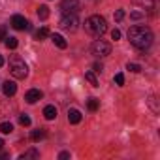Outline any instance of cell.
Returning <instances> with one entry per match:
<instances>
[{
	"instance_id": "obj_2",
	"label": "cell",
	"mask_w": 160,
	"mask_h": 160,
	"mask_svg": "<svg viewBox=\"0 0 160 160\" xmlns=\"http://www.w3.org/2000/svg\"><path fill=\"white\" fill-rule=\"evenodd\" d=\"M85 30H87L91 36L100 38V36L108 30V23H106V19L100 17V15H92V17H89V19L85 21Z\"/></svg>"
},
{
	"instance_id": "obj_9",
	"label": "cell",
	"mask_w": 160,
	"mask_h": 160,
	"mask_svg": "<svg viewBox=\"0 0 160 160\" xmlns=\"http://www.w3.org/2000/svg\"><path fill=\"white\" fill-rule=\"evenodd\" d=\"M2 91H4L6 96H13V94L17 92V85H15L13 81H6V83L2 85Z\"/></svg>"
},
{
	"instance_id": "obj_32",
	"label": "cell",
	"mask_w": 160,
	"mask_h": 160,
	"mask_svg": "<svg viewBox=\"0 0 160 160\" xmlns=\"http://www.w3.org/2000/svg\"><path fill=\"white\" fill-rule=\"evenodd\" d=\"M2 147H4V141H2V139H0V151H2Z\"/></svg>"
},
{
	"instance_id": "obj_6",
	"label": "cell",
	"mask_w": 160,
	"mask_h": 160,
	"mask_svg": "<svg viewBox=\"0 0 160 160\" xmlns=\"http://www.w3.org/2000/svg\"><path fill=\"white\" fill-rule=\"evenodd\" d=\"M79 10H81V6H79L77 0H62V2H60V12H62L64 15H68V13H77Z\"/></svg>"
},
{
	"instance_id": "obj_12",
	"label": "cell",
	"mask_w": 160,
	"mask_h": 160,
	"mask_svg": "<svg viewBox=\"0 0 160 160\" xmlns=\"http://www.w3.org/2000/svg\"><path fill=\"white\" fill-rule=\"evenodd\" d=\"M28 158H40V152L36 149H28L23 154H19V160H28Z\"/></svg>"
},
{
	"instance_id": "obj_5",
	"label": "cell",
	"mask_w": 160,
	"mask_h": 160,
	"mask_svg": "<svg viewBox=\"0 0 160 160\" xmlns=\"http://www.w3.org/2000/svg\"><path fill=\"white\" fill-rule=\"evenodd\" d=\"M77 25H79V21H77L75 13H68V15H64L60 19V28H64L68 32H75L77 30Z\"/></svg>"
},
{
	"instance_id": "obj_23",
	"label": "cell",
	"mask_w": 160,
	"mask_h": 160,
	"mask_svg": "<svg viewBox=\"0 0 160 160\" xmlns=\"http://www.w3.org/2000/svg\"><path fill=\"white\" fill-rule=\"evenodd\" d=\"M126 68H128L130 72H134V73H138V72H141V68H139V64H134V62H132V64L128 62V66H126Z\"/></svg>"
},
{
	"instance_id": "obj_16",
	"label": "cell",
	"mask_w": 160,
	"mask_h": 160,
	"mask_svg": "<svg viewBox=\"0 0 160 160\" xmlns=\"http://www.w3.org/2000/svg\"><path fill=\"white\" fill-rule=\"evenodd\" d=\"M0 132L2 134H12L13 132V124L12 122H0Z\"/></svg>"
},
{
	"instance_id": "obj_27",
	"label": "cell",
	"mask_w": 160,
	"mask_h": 160,
	"mask_svg": "<svg viewBox=\"0 0 160 160\" xmlns=\"http://www.w3.org/2000/svg\"><path fill=\"white\" fill-rule=\"evenodd\" d=\"M111 38H113V40H119V38H121V30H117V28H115V30L111 32Z\"/></svg>"
},
{
	"instance_id": "obj_3",
	"label": "cell",
	"mask_w": 160,
	"mask_h": 160,
	"mask_svg": "<svg viewBox=\"0 0 160 160\" xmlns=\"http://www.w3.org/2000/svg\"><path fill=\"white\" fill-rule=\"evenodd\" d=\"M10 72H12V75H13L15 79H25V77H27V73H28L27 62H25L21 57L13 55V57L10 58Z\"/></svg>"
},
{
	"instance_id": "obj_20",
	"label": "cell",
	"mask_w": 160,
	"mask_h": 160,
	"mask_svg": "<svg viewBox=\"0 0 160 160\" xmlns=\"http://www.w3.org/2000/svg\"><path fill=\"white\" fill-rule=\"evenodd\" d=\"M19 45V42H17V38H13V36H10V38H6V47L8 49H15Z\"/></svg>"
},
{
	"instance_id": "obj_13",
	"label": "cell",
	"mask_w": 160,
	"mask_h": 160,
	"mask_svg": "<svg viewBox=\"0 0 160 160\" xmlns=\"http://www.w3.org/2000/svg\"><path fill=\"white\" fill-rule=\"evenodd\" d=\"M51 40H53V43H55L57 47H60V49H66V45H68V43H66V40H64L60 34H53V36H51Z\"/></svg>"
},
{
	"instance_id": "obj_14",
	"label": "cell",
	"mask_w": 160,
	"mask_h": 160,
	"mask_svg": "<svg viewBox=\"0 0 160 160\" xmlns=\"http://www.w3.org/2000/svg\"><path fill=\"white\" fill-rule=\"evenodd\" d=\"M132 2L139 8H145V10H151L152 4H154V0H132Z\"/></svg>"
},
{
	"instance_id": "obj_28",
	"label": "cell",
	"mask_w": 160,
	"mask_h": 160,
	"mask_svg": "<svg viewBox=\"0 0 160 160\" xmlns=\"http://www.w3.org/2000/svg\"><path fill=\"white\" fill-rule=\"evenodd\" d=\"M130 17H132V19H141V17H143V13H139V12H134Z\"/></svg>"
},
{
	"instance_id": "obj_4",
	"label": "cell",
	"mask_w": 160,
	"mask_h": 160,
	"mask_svg": "<svg viewBox=\"0 0 160 160\" xmlns=\"http://www.w3.org/2000/svg\"><path fill=\"white\" fill-rule=\"evenodd\" d=\"M91 51H92V55H96V57H108V55L111 53V45H109L108 42H104V40H96V42L91 45Z\"/></svg>"
},
{
	"instance_id": "obj_21",
	"label": "cell",
	"mask_w": 160,
	"mask_h": 160,
	"mask_svg": "<svg viewBox=\"0 0 160 160\" xmlns=\"http://www.w3.org/2000/svg\"><path fill=\"white\" fill-rule=\"evenodd\" d=\"M87 108H89L91 111H96V109H98V100H96V98H91V100L87 102Z\"/></svg>"
},
{
	"instance_id": "obj_18",
	"label": "cell",
	"mask_w": 160,
	"mask_h": 160,
	"mask_svg": "<svg viewBox=\"0 0 160 160\" xmlns=\"http://www.w3.org/2000/svg\"><path fill=\"white\" fill-rule=\"evenodd\" d=\"M38 17L40 19H47L49 17V8L47 6H40L38 8Z\"/></svg>"
},
{
	"instance_id": "obj_17",
	"label": "cell",
	"mask_w": 160,
	"mask_h": 160,
	"mask_svg": "<svg viewBox=\"0 0 160 160\" xmlns=\"http://www.w3.org/2000/svg\"><path fill=\"white\" fill-rule=\"evenodd\" d=\"M85 79H87L92 87H98V79H96V75H94L92 72H87V73H85Z\"/></svg>"
},
{
	"instance_id": "obj_24",
	"label": "cell",
	"mask_w": 160,
	"mask_h": 160,
	"mask_svg": "<svg viewBox=\"0 0 160 160\" xmlns=\"http://www.w3.org/2000/svg\"><path fill=\"white\" fill-rule=\"evenodd\" d=\"M115 83H117L119 87L124 85V75H122V73H117V75H115Z\"/></svg>"
},
{
	"instance_id": "obj_31",
	"label": "cell",
	"mask_w": 160,
	"mask_h": 160,
	"mask_svg": "<svg viewBox=\"0 0 160 160\" xmlns=\"http://www.w3.org/2000/svg\"><path fill=\"white\" fill-rule=\"evenodd\" d=\"M4 66V58H2V55H0V68Z\"/></svg>"
},
{
	"instance_id": "obj_26",
	"label": "cell",
	"mask_w": 160,
	"mask_h": 160,
	"mask_svg": "<svg viewBox=\"0 0 160 160\" xmlns=\"http://www.w3.org/2000/svg\"><path fill=\"white\" fill-rule=\"evenodd\" d=\"M6 40V27H0V42Z\"/></svg>"
},
{
	"instance_id": "obj_7",
	"label": "cell",
	"mask_w": 160,
	"mask_h": 160,
	"mask_svg": "<svg viewBox=\"0 0 160 160\" xmlns=\"http://www.w3.org/2000/svg\"><path fill=\"white\" fill-rule=\"evenodd\" d=\"M12 27L15 30H25V28H28V21L23 15H13L12 17Z\"/></svg>"
},
{
	"instance_id": "obj_25",
	"label": "cell",
	"mask_w": 160,
	"mask_h": 160,
	"mask_svg": "<svg viewBox=\"0 0 160 160\" xmlns=\"http://www.w3.org/2000/svg\"><path fill=\"white\" fill-rule=\"evenodd\" d=\"M124 19V12L122 10H117L115 12V21H122Z\"/></svg>"
},
{
	"instance_id": "obj_22",
	"label": "cell",
	"mask_w": 160,
	"mask_h": 160,
	"mask_svg": "<svg viewBox=\"0 0 160 160\" xmlns=\"http://www.w3.org/2000/svg\"><path fill=\"white\" fill-rule=\"evenodd\" d=\"M19 124H21V126H30V117L23 113V115L19 117Z\"/></svg>"
},
{
	"instance_id": "obj_30",
	"label": "cell",
	"mask_w": 160,
	"mask_h": 160,
	"mask_svg": "<svg viewBox=\"0 0 160 160\" xmlns=\"http://www.w3.org/2000/svg\"><path fill=\"white\" fill-rule=\"evenodd\" d=\"M94 72H102V64H94Z\"/></svg>"
},
{
	"instance_id": "obj_8",
	"label": "cell",
	"mask_w": 160,
	"mask_h": 160,
	"mask_svg": "<svg viewBox=\"0 0 160 160\" xmlns=\"http://www.w3.org/2000/svg\"><path fill=\"white\" fill-rule=\"evenodd\" d=\"M42 96H43L42 91H38V89H30V91L25 94V100H27L28 104H36L38 100H42Z\"/></svg>"
},
{
	"instance_id": "obj_19",
	"label": "cell",
	"mask_w": 160,
	"mask_h": 160,
	"mask_svg": "<svg viewBox=\"0 0 160 160\" xmlns=\"http://www.w3.org/2000/svg\"><path fill=\"white\" fill-rule=\"evenodd\" d=\"M49 36V30H47V27H42L38 32H36V40L40 42V40H43V38H47Z\"/></svg>"
},
{
	"instance_id": "obj_29",
	"label": "cell",
	"mask_w": 160,
	"mask_h": 160,
	"mask_svg": "<svg viewBox=\"0 0 160 160\" xmlns=\"http://www.w3.org/2000/svg\"><path fill=\"white\" fill-rule=\"evenodd\" d=\"M58 158H60V160H64V158H70V152H66V151H64V152H60V154H58Z\"/></svg>"
},
{
	"instance_id": "obj_11",
	"label": "cell",
	"mask_w": 160,
	"mask_h": 160,
	"mask_svg": "<svg viewBox=\"0 0 160 160\" xmlns=\"http://www.w3.org/2000/svg\"><path fill=\"white\" fill-rule=\"evenodd\" d=\"M68 121H70L72 124L81 122V113H79L77 109H70V111H68Z\"/></svg>"
},
{
	"instance_id": "obj_1",
	"label": "cell",
	"mask_w": 160,
	"mask_h": 160,
	"mask_svg": "<svg viewBox=\"0 0 160 160\" xmlns=\"http://www.w3.org/2000/svg\"><path fill=\"white\" fill-rule=\"evenodd\" d=\"M128 40L136 49H147L152 43V32H151V28L138 25L128 30Z\"/></svg>"
},
{
	"instance_id": "obj_15",
	"label": "cell",
	"mask_w": 160,
	"mask_h": 160,
	"mask_svg": "<svg viewBox=\"0 0 160 160\" xmlns=\"http://www.w3.org/2000/svg\"><path fill=\"white\" fill-rule=\"evenodd\" d=\"M43 138H45V130H42V128H40V130H34V132L30 134V139H32V141H40V139H43Z\"/></svg>"
},
{
	"instance_id": "obj_10",
	"label": "cell",
	"mask_w": 160,
	"mask_h": 160,
	"mask_svg": "<svg viewBox=\"0 0 160 160\" xmlns=\"http://www.w3.org/2000/svg\"><path fill=\"white\" fill-rule=\"evenodd\" d=\"M43 117H45L47 121H53V119L57 117V108H55V106H45V108H43Z\"/></svg>"
}]
</instances>
